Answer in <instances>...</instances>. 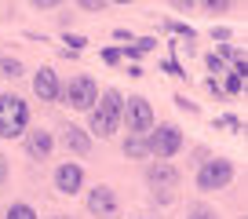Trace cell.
<instances>
[{"label": "cell", "instance_id": "cell-1", "mask_svg": "<svg viewBox=\"0 0 248 219\" xmlns=\"http://www.w3.org/2000/svg\"><path fill=\"white\" fill-rule=\"evenodd\" d=\"M121 110H124V95L117 88H106L99 95V102H95V110H92V132L99 139H109L121 128Z\"/></svg>", "mask_w": 248, "mask_h": 219}, {"label": "cell", "instance_id": "cell-2", "mask_svg": "<svg viewBox=\"0 0 248 219\" xmlns=\"http://www.w3.org/2000/svg\"><path fill=\"white\" fill-rule=\"evenodd\" d=\"M30 132V102L22 95H0V139H18Z\"/></svg>", "mask_w": 248, "mask_h": 219}, {"label": "cell", "instance_id": "cell-3", "mask_svg": "<svg viewBox=\"0 0 248 219\" xmlns=\"http://www.w3.org/2000/svg\"><path fill=\"white\" fill-rule=\"evenodd\" d=\"M194 183H197V190H201V194L226 190V187L233 183V161H230V157H208V161H201Z\"/></svg>", "mask_w": 248, "mask_h": 219}, {"label": "cell", "instance_id": "cell-4", "mask_svg": "<svg viewBox=\"0 0 248 219\" xmlns=\"http://www.w3.org/2000/svg\"><path fill=\"white\" fill-rule=\"evenodd\" d=\"M146 154L150 157H157V161H171V157L183 150V128L179 125H154V132L146 135Z\"/></svg>", "mask_w": 248, "mask_h": 219}, {"label": "cell", "instance_id": "cell-5", "mask_svg": "<svg viewBox=\"0 0 248 219\" xmlns=\"http://www.w3.org/2000/svg\"><path fill=\"white\" fill-rule=\"evenodd\" d=\"M121 121L128 125V135H139V139H146V135L154 132V125H157L154 106H150V99H142V95H132V99L124 102Z\"/></svg>", "mask_w": 248, "mask_h": 219}, {"label": "cell", "instance_id": "cell-6", "mask_svg": "<svg viewBox=\"0 0 248 219\" xmlns=\"http://www.w3.org/2000/svg\"><path fill=\"white\" fill-rule=\"evenodd\" d=\"M62 102L70 110H80V113H92L95 110V102H99V84H95L88 73H80V77H73L70 84L62 88V95H59Z\"/></svg>", "mask_w": 248, "mask_h": 219}, {"label": "cell", "instance_id": "cell-7", "mask_svg": "<svg viewBox=\"0 0 248 219\" xmlns=\"http://www.w3.org/2000/svg\"><path fill=\"white\" fill-rule=\"evenodd\" d=\"M88 212L99 219H117L121 216V201H117V190L113 187H95L88 190Z\"/></svg>", "mask_w": 248, "mask_h": 219}, {"label": "cell", "instance_id": "cell-8", "mask_svg": "<svg viewBox=\"0 0 248 219\" xmlns=\"http://www.w3.org/2000/svg\"><path fill=\"white\" fill-rule=\"evenodd\" d=\"M80 187H84V168L77 161H66V164L55 168V190L59 194L73 197V194H80Z\"/></svg>", "mask_w": 248, "mask_h": 219}, {"label": "cell", "instance_id": "cell-9", "mask_svg": "<svg viewBox=\"0 0 248 219\" xmlns=\"http://www.w3.org/2000/svg\"><path fill=\"white\" fill-rule=\"evenodd\" d=\"M33 95H37L40 102H59L62 84H59V73H55L51 66H40V70L33 73Z\"/></svg>", "mask_w": 248, "mask_h": 219}, {"label": "cell", "instance_id": "cell-10", "mask_svg": "<svg viewBox=\"0 0 248 219\" xmlns=\"http://www.w3.org/2000/svg\"><path fill=\"white\" fill-rule=\"evenodd\" d=\"M179 179H183L179 168H175V164H168V161H157V164H150V168H146V183L154 190H175Z\"/></svg>", "mask_w": 248, "mask_h": 219}, {"label": "cell", "instance_id": "cell-11", "mask_svg": "<svg viewBox=\"0 0 248 219\" xmlns=\"http://www.w3.org/2000/svg\"><path fill=\"white\" fill-rule=\"evenodd\" d=\"M59 142L70 150V154H77V157L92 154V135H88L80 125H66V128H62V135H59Z\"/></svg>", "mask_w": 248, "mask_h": 219}, {"label": "cell", "instance_id": "cell-12", "mask_svg": "<svg viewBox=\"0 0 248 219\" xmlns=\"http://www.w3.org/2000/svg\"><path fill=\"white\" fill-rule=\"evenodd\" d=\"M55 150V139L51 132H44V128H33V132H26V154L33 157V161H47Z\"/></svg>", "mask_w": 248, "mask_h": 219}, {"label": "cell", "instance_id": "cell-13", "mask_svg": "<svg viewBox=\"0 0 248 219\" xmlns=\"http://www.w3.org/2000/svg\"><path fill=\"white\" fill-rule=\"evenodd\" d=\"M22 73H26V66L18 63V59H11V55H0V77L15 80V77H22Z\"/></svg>", "mask_w": 248, "mask_h": 219}, {"label": "cell", "instance_id": "cell-14", "mask_svg": "<svg viewBox=\"0 0 248 219\" xmlns=\"http://www.w3.org/2000/svg\"><path fill=\"white\" fill-rule=\"evenodd\" d=\"M124 157H132V161L150 157V154H146V142H142L139 135H128V139H124Z\"/></svg>", "mask_w": 248, "mask_h": 219}, {"label": "cell", "instance_id": "cell-15", "mask_svg": "<svg viewBox=\"0 0 248 219\" xmlns=\"http://www.w3.org/2000/svg\"><path fill=\"white\" fill-rule=\"evenodd\" d=\"M4 219H40V216H37V208H33V204H26V201H15L8 212H4Z\"/></svg>", "mask_w": 248, "mask_h": 219}, {"label": "cell", "instance_id": "cell-16", "mask_svg": "<svg viewBox=\"0 0 248 219\" xmlns=\"http://www.w3.org/2000/svg\"><path fill=\"white\" fill-rule=\"evenodd\" d=\"M223 84H219V88H223V95H241V92H245V77H237V73H230V70H226L223 73Z\"/></svg>", "mask_w": 248, "mask_h": 219}, {"label": "cell", "instance_id": "cell-17", "mask_svg": "<svg viewBox=\"0 0 248 219\" xmlns=\"http://www.w3.org/2000/svg\"><path fill=\"white\" fill-rule=\"evenodd\" d=\"M154 44H157V40H154V37H142V40H135V44H132V47H124V51H121V55H128V59H139V55H146V51H154Z\"/></svg>", "mask_w": 248, "mask_h": 219}, {"label": "cell", "instance_id": "cell-18", "mask_svg": "<svg viewBox=\"0 0 248 219\" xmlns=\"http://www.w3.org/2000/svg\"><path fill=\"white\" fill-rule=\"evenodd\" d=\"M66 55H77V51H84L88 47V37H80V33H66Z\"/></svg>", "mask_w": 248, "mask_h": 219}, {"label": "cell", "instance_id": "cell-19", "mask_svg": "<svg viewBox=\"0 0 248 219\" xmlns=\"http://www.w3.org/2000/svg\"><path fill=\"white\" fill-rule=\"evenodd\" d=\"M186 219H219V212H216V208H208V204H194Z\"/></svg>", "mask_w": 248, "mask_h": 219}, {"label": "cell", "instance_id": "cell-20", "mask_svg": "<svg viewBox=\"0 0 248 219\" xmlns=\"http://www.w3.org/2000/svg\"><path fill=\"white\" fill-rule=\"evenodd\" d=\"M204 66H208V70L216 73V77H219V73H226V63H223V59H219L216 51H212V55H204Z\"/></svg>", "mask_w": 248, "mask_h": 219}, {"label": "cell", "instance_id": "cell-21", "mask_svg": "<svg viewBox=\"0 0 248 219\" xmlns=\"http://www.w3.org/2000/svg\"><path fill=\"white\" fill-rule=\"evenodd\" d=\"M216 125H223V128H233V132H241V128H245V125H241V117H233V113H226V117H219Z\"/></svg>", "mask_w": 248, "mask_h": 219}, {"label": "cell", "instance_id": "cell-22", "mask_svg": "<svg viewBox=\"0 0 248 219\" xmlns=\"http://www.w3.org/2000/svg\"><path fill=\"white\" fill-rule=\"evenodd\" d=\"M121 59H124V55L117 51V47H106V51H102V63H106V66H117Z\"/></svg>", "mask_w": 248, "mask_h": 219}, {"label": "cell", "instance_id": "cell-23", "mask_svg": "<svg viewBox=\"0 0 248 219\" xmlns=\"http://www.w3.org/2000/svg\"><path fill=\"white\" fill-rule=\"evenodd\" d=\"M8 175H11V164H8V157L0 154V190L8 187Z\"/></svg>", "mask_w": 248, "mask_h": 219}, {"label": "cell", "instance_id": "cell-24", "mask_svg": "<svg viewBox=\"0 0 248 219\" xmlns=\"http://www.w3.org/2000/svg\"><path fill=\"white\" fill-rule=\"evenodd\" d=\"M175 106H179V110H186V113H197V102H190L186 95H175Z\"/></svg>", "mask_w": 248, "mask_h": 219}, {"label": "cell", "instance_id": "cell-25", "mask_svg": "<svg viewBox=\"0 0 248 219\" xmlns=\"http://www.w3.org/2000/svg\"><path fill=\"white\" fill-rule=\"evenodd\" d=\"M168 30H171V33H183L186 40H194V30H190V26H183V22H168Z\"/></svg>", "mask_w": 248, "mask_h": 219}, {"label": "cell", "instance_id": "cell-26", "mask_svg": "<svg viewBox=\"0 0 248 219\" xmlns=\"http://www.w3.org/2000/svg\"><path fill=\"white\" fill-rule=\"evenodd\" d=\"M204 88H208V92L216 95V99H226V95H223V88H219V80H216V77H208V80H204Z\"/></svg>", "mask_w": 248, "mask_h": 219}, {"label": "cell", "instance_id": "cell-27", "mask_svg": "<svg viewBox=\"0 0 248 219\" xmlns=\"http://www.w3.org/2000/svg\"><path fill=\"white\" fill-rule=\"evenodd\" d=\"M164 73H171V77H186V70H183L179 63H171V59L164 63Z\"/></svg>", "mask_w": 248, "mask_h": 219}, {"label": "cell", "instance_id": "cell-28", "mask_svg": "<svg viewBox=\"0 0 248 219\" xmlns=\"http://www.w3.org/2000/svg\"><path fill=\"white\" fill-rule=\"evenodd\" d=\"M80 8H84V11H102V8H106V0H84Z\"/></svg>", "mask_w": 248, "mask_h": 219}, {"label": "cell", "instance_id": "cell-29", "mask_svg": "<svg viewBox=\"0 0 248 219\" xmlns=\"http://www.w3.org/2000/svg\"><path fill=\"white\" fill-rule=\"evenodd\" d=\"M204 8H208L212 15H216V11H226V8H230V4H226V0H219V4H216V0H212V4H204Z\"/></svg>", "mask_w": 248, "mask_h": 219}, {"label": "cell", "instance_id": "cell-30", "mask_svg": "<svg viewBox=\"0 0 248 219\" xmlns=\"http://www.w3.org/2000/svg\"><path fill=\"white\" fill-rule=\"evenodd\" d=\"M51 219H73V216H51Z\"/></svg>", "mask_w": 248, "mask_h": 219}, {"label": "cell", "instance_id": "cell-31", "mask_svg": "<svg viewBox=\"0 0 248 219\" xmlns=\"http://www.w3.org/2000/svg\"><path fill=\"white\" fill-rule=\"evenodd\" d=\"M139 219H150V216H139Z\"/></svg>", "mask_w": 248, "mask_h": 219}]
</instances>
